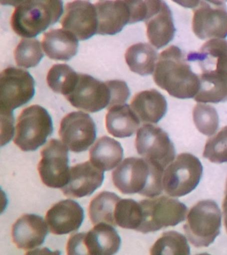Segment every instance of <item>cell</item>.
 <instances>
[{"label": "cell", "instance_id": "d6a6232c", "mask_svg": "<svg viewBox=\"0 0 227 255\" xmlns=\"http://www.w3.org/2000/svg\"><path fill=\"white\" fill-rule=\"evenodd\" d=\"M129 13V24L146 21L158 13L163 0H124Z\"/></svg>", "mask_w": 227, "mask_h": 255}, {"label": "cell", "instance_id": "7402d4cb", "mask_svg": "<svg viewBox=\"0 0 227 255\" xmlns=\"http://www.w3.org/2000/svg\"><path fill=\"white\" fill-rule=\"evenodd\" d=\"M140 125V120L130 106H115L108 110L105 118L107 131L113 136L123 138L134 134Z\"/></svg>", "mask_w": 227, "mask_h": 255}, {"label": "cell", "instance_id": "7c38bea8", "mask_svg": "<svg viewBox=\"0 0 227 255\" xmlns=\"http://www.w3.org/2000/svg\"><path fill=\"white\" fill-rule=\"evenodd\" d=\"M68 148L56 139H51L41 151L38 165L43 184L51 188H62L69 176Z\"/></svg>", "mask_w": 227, "mask_h": 255}, {"label": "cell", "instance_id": "836d02e7", "mask_svg": "<svg viewBox=\"0 0 227 255\" xmlns=\"http://www.w3.org/2000/svg\"><path fill=\"white\" fill-rule=\"evenodd\" d=\"M203 157L213 163L227 162V127L207 140Z\"/></svg>", "mask_w": 227, "mask_h": 255}, {"label": "cell", "instance_id": "8992f818", "mask_svg": "<svg viewBox=\"0 0 227 255\" xmlns=\"http://www.w3.org/2000/svg\"><path fill=\"white\" fill-rule=\"evenodd\" d=\"M141 223L137 231L155 232L163 228L176 226L185 219L186 205L172 197H151L139 201Z\"/></svg>", "mask_w": 227, "mask_h": 255}, {"label": "cell", "instance_id": "6da1fadb", "mask_svg": "<svg viewBox=\"0 0 227 255\" xmlns=\"http://www.w3.org/2000/svg\"><path fill=\"white\" fill-rule=\"evenodd\" d=\"M153 80L158 87L177 99L194 98L200 89L199 75L193 71L180 48L175 45L161 52Z\"/></svg>", "mask_w": 227, "mask_h": 255}, {"label": "cell", "instance_id": "7a4b0ae2", "mask_svg": "<svg viewBox=\"0 0 227 255\" xmlns=\"http://www.w3.org/2000/svg\"><path fill=\"white\" fill-rule=\"evenodd\" d=\"M164 169L145 158L128 157L112 173L113 184L123 194L155 197L163 189Z\"/></svg>", "mask_w": 227, "mask_h": 255}, {"label": "cell", "instance_id": "30bf717a", "mask_svg": "<svg viewBox=\"0 0 227 255\" xmlns=\"http://www.w3.org/2000/svg\"><path fill=\"white\" fill-rule=\"evenodd\" d=\"M65 98L76 109L97 113L110 107L111 90L107 81L103 83L90 75L78 73L74 87Z\"/></svg>", "mask_w": 227, "mask_h": 255}, {"label": "cell", "instance_id": "4dcf8cb0", "mask_svg": "<svg viewBox=\"0 0 227 255\" xmlns=\"http://www.w3.org/2000/svg\"><path fill=\"white\" fill-rule=\"evenodd\" d=\"M15 63L19 67H35L43 57L40 42L35 39H23L14 51Z\"/></svg>", "mask_w": 227, "mask_h": 255}, {"label": "cell", "instance_id": "52a82bcc", "mask_svg": "<svg viewBox=\"0 0 227 255\" xmlns=\"http://www.w3.org/2000/svg\"><path fill=\"white\" fill-rule=\"evenodd\" d=\"M202 174V164L197 157L181 153L163 173V188L171 197L184 196L196 188Z\"/></svg>", "mask_w": 227, "mask_h": 255}, {"label": "cell", "instance_id": "74e56055", "mask_svg": "<svg viewBox=\"0 0 227 255\" xmlns=\"http://www.w3.org/2000/svg\"><path fill=\"white\" fill-rule=\"evenodd\" d=\"M2 5H12L14 7L20 4L23 0H0Z\"/></svg>", "mask_w": 227, "mask_h": 255}, {"label": "cell", "instance_id": "f546056e", "mask_svg": "<svg viewBox=\"0 0 227 255\" xmlns=\"http://www.w3.org/2000/svg\"><path fill=\"white\" fill-rule=\"evenodd\" d=\"M115 221L121 228L137 231L141 223L139 203L131 199H121L115 209Z\"/></svg>", "mask_w": 227, "mask_h": 255}, {"label": "cell", "instance_id": "d590c367", "mask_svg": "<svg viewBox=\"0 0 227 255\" xmlns=\"http://www.w3.org/2000/svg\"><path fill=\"white\" fill-rule=\"evenodd\" d=\"M13 112H1V145L7 144L14 133Z\"/></svg>", "mask_w": 227, "mask_h": 255}, {"label": "cell", "instance_id": "4316f807", "mask_svg": "<svg viewBox=\"0 0 227 255\" xmlns=\"http://www.w3.org/2000/svg\"><path fill=\"white\" fill-rule=\"evenodd\" d=\"M120 197L114 193L102 191L93 197L89 207V215L93 225L99 223L117 227L115 209Z\"/></svg>", "mask_w": 227, "mask_h": 255}, {"label": "cell", "instance_id": "d6986e66", "mask_svg": "<svg viewBox=\"0 0 227 255\" xmlns=\"http://www.w3.org/2000/svg\"><path fill=\"white\" fill-rule=\"evenodd\" d=\"M99 35H113L129 23V13L124 0H104L95 3Z\"/></svg>", "mask_w": 227, "mask_h": 255}, {"label": "cell", "instance_id": "2e32d148", "mask_svg": "<svg viewBox=\"0 0 227 255\" xmlns=\"http://www.w3.org/2000/svg\"><path fill=\"white\" fill-rule=\"evenodd\" d=\"M103 179L104 171L91 161H85L71 167L68 181L61 190L65 196L81 198L92 194L102 185Z\"/></svg>", "mask_w": 227, "mask_h": 255}, {"label": "cell", "instance_id": "83f0119b", "mask_svg": "<svg viewBox=\"0 0 227 255\" xmlns=\"http://www.w3.org/2000/svg\"><path fill=\"white\" fill-rule=\"evenodd\" d=\"M77 77L78 73L66 64H55L47 73V83L53 92L66 97L74 87Z\"/></svg>", "mask_w": 227, "mask_h": 255}, {"label": "cell", "instance_id": "f35d334b", "mask_svg": "<svg viewBox=\"0 0 227 255\" xmlns=\"http://www.w3.org/2000/svg\"><path fill=\"white\" fill-rule=\"evenodd\" d=\"M219 1H222V2H227V0H219Z\"/></svg>", "mask_w": 227, "mask_h": 255}, {"label": "cell", "instance_id": "e575fe53", "mask_svg": "<svg viewBox=\"0 0 227 255\" xmlns=\"http://www.w3.org/2000/svg\"><path fill=\"white\" fill-rule=\"evenodd\" d=\"M107 83L110 88L111 94V105L108 110L115 106L124 105L130 96V91L127 83L120 80H112L107 81Z\"/></svg>", "mask_w": 227, "mask_h": 255}, {"label": "cell", "instance_id": "ba28073f", "mask_svg": "<svg viewBox=\"0 0 227 255\" xmlns=\"http://www.w3.org/2000/svg\"><path fill=\"white\" fill-rule=\"evenodd\" d=\"M121 243V237L112 225L99 223L87 233L71 235L67 252L69 255H112L118 252Z\"/></svg>", "mask_w": 227, "mask_h": 255}, {"label": "cell", "instance_id": "9a60e30c", "mask_svg": "<svg viewBox=\"0 0 227 255\" xmlns=\"http://www.w3.org/2000/svg\"><path fill=\"white\" fill-rule=\"evenodd\" d=\"M63 29L71 32L80 41L97 33L98 20L95 4L86 0H75L65 6L61 21Z\"/></svg>", "mask_w": 227, "mask_h": 255}, {"label": "cell", "instance_id": "e0dca14e", "mask_svg": "<svg viewBox=\"0 0 227 255\" xmlns=\"http://www.w3.org/2000/svg\"><path fill=\"white\" fill-rule=\"evenodd\" d=\"M84 219V211L76 201L65 199L55 203L45 215L49 231L53 234L63 235L75 232Z\"/></svg>", "mask_w": 227, "mask_h": 255}, {"label": "cell", "instance_id": "603a6c76", "mask_svg": "<svg viewBox=\"0 0 227 255\" xmlns=\"http://www.w3.org/2000/svg\"><path fill=\"white\" fill-rule=\"evenodd\" d=\"M200 89L195 101L219 103L227 101V70L205 72L199 75Z\"/></svg>", "mask_w": 227, "mask_h": 255}, {"label": "cell", "instance_id": "9c48e42d", "mask_svg": "<svg viewBox=\"0 0 227 255\" xmlns=\"http://www.w3.org/2000/svg\"><path fill=\"white\" fill-rule=\"evenodd\" d=\"M35 94V81L29 72L15 67L3 70L0 77L1 112H13L26 105Z\"/></svg>", "mask_w": 227, "mask_h": 255}, {"label": "cell", "instance_id": "277c9868", "mask_svg": "<svg viewBox=\"0 0 227 255\" xmlns=\"http://www.w3.org/2000/svg\"><path fill=\"white\" fill-rule=\"evenodd\" d=\"M221 219V209L215 201H199L189 211L183 227L187 239L197 248L209 247L220 233Z\"/></svg>", "mask_w": 227, "mask_h": 255}, {"label": "cell", "instance_id": "8d00e7d4", "mask_svg": "<svg viewBox=\"0 0 227 255\" xmlns=\"http://www.w3.org/2000/svg\"><path fill=\"white\" fill-rule=\"evenodd\" d=\"M173 2L185 8H194L199 5L200 0H172Z\"/></svg>", "mask_w": 227, "mask_h": 255}, {"label": "cell", "instance_id": "484cf974", "mask_svg": "<svg viewBox=\"0 0 227 255\" xmlns=\"http://www.w3.org/2000/svg\"><path fill=\"white\" fill-rule=\"evenodd\" d=\"M129 69L139 75H151L157 61L156 51L149 44L139 43L129 47L125 55Z\"/></svg>", "mask_w": 227, "mask_h": 255}, {"label": "cell", "instance_id": "f1b7e54d", "mask_svg": "<svg viewBox=\"0 0 227 255\" xmlns=\"http://www.w3.org/2000/svg\"><path fill=\"white\" fill-rule=\"evenodd\" d=\"M151 255H188L190 254L186 237L177 231H167L151 247Z\"/></svg>", "mask_w": 227, "mask_h": 255}, {"label": "cell", "instance_id": "5bb4252c", "mask_svg": "<svg viewBox=\"0 0 227 255\" xmlns=\"http://www.w3.org/2000/svg\"><path fill=\"white\" fill-rule=\"evenodd\" d=\"M59 136L65 146L73 152L86 151L96 138V126L91 117L83 112H72L60 124Z\"/></svg>", "mask_w": 227, "mask_h": 255}, {"label": "cell", "instance_id": "8fae6325", "mask_svg": "<svg viewBox=\"0 0 227 255\" xmlns=\"http://www.w3.org/2000/svg\"><path fill=\"white\" fill-rule=\"evenodd\" d=\"M193 33L200 39H224L227 36V8L219 0H200L193 9Z\"/></svg>", "mask_w": 227, "mask_h": 255}, {"label": "cell", "instance_id": "5b68a950", "mask_svg": "<svg viewBox=\"0 0 227 255\" xmlns=\"http://www.w3.org/2000/svg\"><path fill=\"white\" fill-rule=\"evenodd\" d=\"M48 112L39 105L25 108L17 119L13 142L23 151H35L53 132Z\"/></svg>", "mask_w": 227, "mask_h": 255}, {"label": "cell", "instance_id": "d4e9b609", "mask_svg": "<svg viewBox=\"0 0 227 255\" xmlns=\"http://www.w3.org/2000/svg\"><path fill=\"white\" fill-rule=\"evenodd\" d=\"M90 161L103 171H110L123 158V149L115 139L103 136L97 139L89 150Z\"/></svg>", "mask_w": 227, "mask_h": 255}, {"label": "cell", "instance_id": "1f68e13d", "mask_svg": "<svg viewBox=\"0 0 227 255\" xmlns=\"http://www.w3.org/2000/svg\"><path fill=\"white\" fill-rule=\"evenodd\" d=\"M195 127L203 134L212 135L219 128V119L216 109L206 104H197L193 112Z\"/></svg>", "mask_w": 227, "mask_h": 255}, {"label": "cell", "instance_id": "cb8c5ba5", "mask_svg": "<svg viewBox=\"0 0 227 255\" xmlns=\"http://www.w3.org/2000/svg\"><path fill=\"white\" fill-rule=\"evenodd\" d=\"M145 25L149 41L157 49L168 45L174 38L176 29L172 13L165 2L160 11L145 21Z\"/></svg>", "mask_w": 227, "mask_h": 255}, {"label": "cell", "instance_id": "ac0fdd59", "mask_svg": "<svg viewBox=\"0 0 227 255\" xmlns=\"http://www.w3.org/2000/svg\"><path fill=\"white\" fill-rule=\"evenodd\" d=\"M47 233V225L42 217L35 214H25L13 224L11 236L17 248L27 251L41 246Z\"/></svg>", "mask_w": 227, "mask_h": 255}, {"label": "cell", "instance_id": "3957f363", "mask_svg": "<svg viewBox=\"0 0 227 255\" xmlns=\"http://www.w3.org/2000/svg\"><path fill=\"white\" fill-rule=\"evenodd\" d=\"M63 11L62 0H23L11 15V28L21 37H35L57 23Z\"/></svg>", "mask_w": 227, "mask_h": 255}, {"label": "cell", "instance_id": "ffe728a7", "mask_svg": "<svg viewBox=\"0 0 227 255\" xmlns=\"http://www.w3.org/2000/svg\"><path fill=\"white\" fill-rule=\"evenodd\" d=\"M131 107L142 123L156 124L166 114L167 103L159 91L151 89L135 95L131 100Z\"/></svg>", "mask_w": 227, "mask_h": 255}, {"label": "cell", "instance_id": "44dd1931", "mask_svg": "<svg viewBox=\"0 0 227 255\" xmlns=\"http://www.w3.org/2000/svg\"><path fill=\"white\" fill-rule=\"evenodd\" d=\"M78 40L65 29H51L44 33L42 47L49 59L67 61L74 57L78 50Z\"/></svg>", "mask_w": 227, "mask_h": 255}, {"label": "cell", "instance_id": "4fadbf2b", "mask_svg": "<svg viewBox=\"0 0 227 255\" xmlns=\"http://www.w3.org/2000/svg\"><path fill=\"white\" fill-rule=\"evenodd\" d=\"M135 147L143 158L153 161L164 169L175 159L172 141L167 133L156 126L145 125L138 129Z\"/></svg>", "mask_w": 227, "mask_h": 255}]
</instances>
